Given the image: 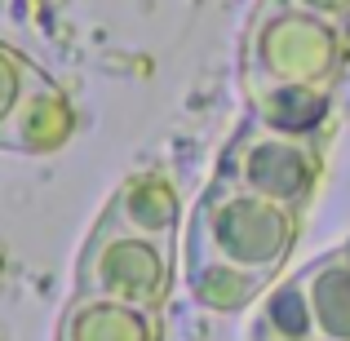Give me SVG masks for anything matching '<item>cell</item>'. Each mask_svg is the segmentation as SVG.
<instances>
[{"label":"cell","instance_id":"cell-11","mask_svg":"<svg viewBox=\"0 0 350 341\" xmlns=\"http://www.w3.org/2000/svg\"><path fill=\"white\" fill-rule=\"evenodd\" d=\"M187 284L204 306H217V310H235V306H248V297H257L266 279L257 275H244L235 266H217V262H204V266H187Z\"/></svg>","mask_w":350,"mask_h":341},{"label":"cell","instance_id":"cell-6","mask_svg":"<svg viewBox=\"0 0 350 341\" xmlns=\"http://www.w3.org/2000/svg\"><path fill=\"white\" fill-rule=\"evenodd\" d=\"M62 341H160L155 310L80 292L62 319Z\"/></svg>","mask_w":350,"mask_h":341},{"label":"cell","instance_id":"cell-13","mask_svg":"<svg viewBox=\"0 0 350 341\" xmlns=\"http://www.w3.org/2000/svg\"><path fill=\"white\" fill-rule=\"evenodd\" d=\"M284 5H297L306 14L333 18V23H350V0H284Z\"/></svg>","mask_w":350,"mask_h":341},{"label":"cell","instance_id":"cell-2","mask_svg":"<svg viewBox=\"0 0 350 341\" xmlns=\"http://www.w3.org/2000/svg\"><path fill=\"white\" fill-rule=\"evenodd\" d=\"M244 71L333 94L346 71V23L284 0H262L244 31Z\"/></svg>","mask_w":350,"mask_h":341},{"label":"cell","instance_id":"cell-5","mask_svg":"<svg viewBox=\"0 0 350 341\" xmlns=\"http://www.w3.org/2000/svg\"><path fill=\"white\" fill-rule=\"evenodd\" d=\"M244 103L253 124L284 137H301V142H319L328 133V120H333V94L328 89L271 80L257 76V71H244Z\"/></svg>","mask_w":350,"mask_h":341},{"label":"cell","instance_id":"cell-3","mask_svg":"<svg viewBox=\"0 0 350 341\" xmlns=\"http://www.w3.org/2000/svg\"><path fill=\"white\" fill-rule=\"evenodd\" d=\"M173 288V239L124 226L111 208H103L89 230L76 266V292L116 297L129 306L155 310Z\"/></svg>","mask_w":350,"mask_h":341},{"label":"cell","instance_id":"cell-12","mask_svg":"<svg viewBox=\"0 0 350 341\" xmlns=\"http://www.w3.org/2000/svg\"><path fill=\"white\" fill-rule=\"evenodd\" d=\"M40 85H44L40 71H36L18 49L0 44V146H5V137H9V128H14L18 111L27 107V98H31Z\"/></svg>","mask_w":350,"mask_h":341},{"label":"cell","instance_id":"cell-10","mask_svg":"<svg viewBox=\"0 0 350 341\" xmlns=\"http://www.w3.org/2000/svg\"><path fill=\"white\" fill-rule=\"evenodd\" d=\"M257 341H319L301 275L275 284L262 297V306H257Z\"/></svg>","mask_w":350,"mask_h":341},{"label":"cell","instance_id":"cell-4","mask_svg":"<svg viewBox=\"0 0 350 341\" xmlns=\"http://www.w3.org/2000/svg\"><path fill=\"white\" fill-rule=\"evenodd\" d=\"M319 173H324L319 142L271 133V128L253 124V120L226 142L222 160H217V178L257 191V195L275 200V204H288L297 213L319 191Z\"/></svg>","mask_w":350,"mask_h":341},{"label":"cell","instance_id":"cell-8","mask_svg":"<svg viewBox=\"0 0 350 341\" xmlns=\"http://www.w3.org/2000/svg\"><path fill=\"white\" fill-rule=\"evenodd\" d=\"M71 133H76V111H71V103L62 98V89L44 80V85L27 98V107L18 111L5 146L9 151H27V155H49V151H58V146H67Z\"/></svg>","mask_w":350,"mask_h":341},{"label":"cell","instance_id":"cell-9","mask_svg":"<svg viewBox=\"0 0 350 341\" xmlns=\"http://www.w3.org/2000/svg\"><path fill=\"white\" fill-rule=\"evenodd\" d=\"M301 284H306L319 341H350V248L306 266Z\"/></svg>","mask_w":350,"mask_h":341},{"label":"cell","instance_id":"cell-1","mask_svg":"<svg viewBox=\"0 0 350 341\" xmlns=\"http://www.w3.org/2000/svg\"><path fill=\"white\" fill-rule=\"evenodd\" d=\"M297 208L213 178L187 226V266L217 262L271 279L297 244Z\"/></svg>","mask_w":350,"mask_h":341},{"label":"cell","instance_id":"cell-7","mask_svg":"<svg viewBox=\"0 0 350 341\" xmlns=\"http://www.w3.org/2000/svg\"><path fill=\"white\" fill-rule=\"evenodd\" d=\"M111 213L124 226L146 230V235H160V239H178V222H182V200L178 187H173L169 173L160 169H142L124 182V187L111 195Z\"/></svg>","mask_w":350,"mask_h":341}]
</instances>
